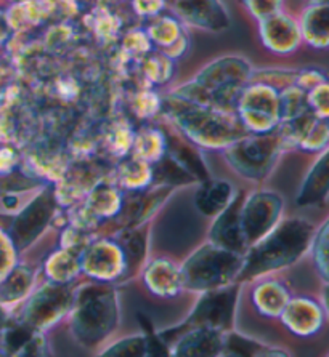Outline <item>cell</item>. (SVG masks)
<instances>
[{
    "instance_id": "obj_1",
    "label": "cell",
    "mask_w": 329,
    "mask_h": 357,
    "mask_svg": "<svg viewBox=\"0 0 329 357\" xmlns=\"http://www.w3.org/2000/svg\"><path fill=\"white\" fill-rule=\"evenodd\" d=\"M315 231L314 223L299 216L279 221L263 239L247 248L238 282H251L293 266L312 248Z\"/></svg>"
},
{
    "instance_id": "obj_2",
    "label": "cell",
    "mask_w": 329,
    "mask_h": 357,
    "mask_svg": "<svg viewBox=\"0 0 329 357\" xmlns=\"http://www.w3.org/2000/svg\"><path fill=\"white\" fill-rule=\"evenodd\" d=\"M161 112L180 130L188 142L209 149H225L247 133L233 111L201 105L167 93Z\"/></svg>"
},
{
    "instance_id": "obj_3",
    "label": "cell",
    "mask_w": 329,
    "mask_h": 357,
    "mask_svg": "<svg viewBox=\"0 0 329 357\" xmlns=\"http://www.w3.org/2000/svg\"><path fill=\"white\" fill-rule=\"evenodd\" d=\"M254 68L244 56L225 55L199 69L195 77L169 91L182 98L235 111L241 91L251 82Z\"/></svg>"
},
{
    "instance_id": "obj_4",
    "label": "cell",
    "mask_w": 329,
    "mask_h": 357,
    "mask_svg": "<svg viewBox=\"0 0 329 357\" xmlns=\"http://www.w3.org/2000/svg\"><path fill=\"white\" fill-rule=\"evenodd\" d=\"M73 337L85 348H95L115 332L119 324V296L108 282L85 284L74 290V303L69 311Z\"/></svg>"
},
{
    "instance_id": "obj_5",
    "label": "cell",
    "mask_w": 329,
    "mask_h": 357,
    "mask_svg": "<svg viewBox=\"0 0 329 357\" xmlns=\"http://www.w3.org/2000/svg\"><path fill=\"white\" fill-rule=\"evenodd\" d=\"M244 255L207 242L196 248L180 266L183 289L203 294L238 282Z\"/></svg>"
},
{
    "instance_id": "obj_6",
    "label": "cell",
    "mask_w": 329,
    "mask_h": 357,
    "mask_svg": "<svg viewBox=\"0 0 329 357\" xmlns=\"http://www.w3.org/2000/svg\"><path fill=\"white\" fill-rule=\"evenodd\" d=\"M278 133H246L224 149V158L231 169L249 181H262L270 175L283 153Z\"/></svg>"
},
{
    "instance_id": "obj_7",
    "label": "cell",
    "mask_w": 329,
    "mask_h": 357,
    "mask_svg": "<svg viewBox=\"0 0 329 357\" xmlns=\"http://www.w3.org/2000/svg\"><path fill=\"white\" fill-rule=\"evenodd\" d=\"M235 112L247 133H272L282 122L279 90L265 82L251 80L242 89Z\"/></svg>"
},
{
    "instance_id": "obj_8",
    "label": "cell",
    "mask_w": 329,
    "mask_h": 357,
    "mask_svg": "<svg viewBox=\"0 0 329 357\" xmlns=\"http://www.w3.org/2000/svg\"><path fill=\"white\" fill-rule=\"evenodd\" d=\"M73 303L74 290L69 284L50 280L29 296L23 312H21V321L37 332H44L69 314Z\"/></svg>"
},
{
    "instance_id": "obj_9",
    "label": "cell",
    "mask_w": 329,
    "mask_h": 357,
    "mask_svg": "<svg viewBox=\"0 0 329 357\" xmlns=\"http://www.w3.org/2000/svg\"><path fill=\"white\" fill-rule=\"evenodd\" d=\"M241 284L231 282L220 289L203 291L191 314L183 322L185 327H204L226 332L231 330L238 305Z\"/></svg>"
},
{
    "instance_id": "obj_10",
    "label": "cell",
    "mask_w": 329,
    "mask_h": 357,
    "mask_svg": "<svg viewBox=\"0 0 329 357\" xmlns=\"http://www.w3.org/2000/svg\"><path fill=\"white\" fill-rule=\"evenodd\" d=\"M283 208V199L272 191H257L242 197L240 225L247 248L263 239L282 221Z\"/></svg>"
},
{
    "instance_id": "obj_11",
    "label": "cell",
    "mask_w": 329,
    "mask_h": 357,
    "mask_svg": "<svg viewBox=\"0 0 329 357\" xmlns=\"http://www.w3.org/2000/svg\"><path fill=\"white\" fill-rule=\"evenodd\" d=\"M57 196L55 191L44 188L37 196L24 205L16 216L12 229H10V239L18 250L31 247L34 241L44 234L47 226L55 216Z\"/></svg>"
},
{
    "instance_id": "obj_12",
    "label": "cell",
    "mask_w": 329,
    "mask_h": 357,
    "mask_svg": "<svg viewBox=\"0 0 329 357\" xmlns=\"http://www.w3.org/2000/svg\"><path fill=\"white\" fill-rule=\"evenodd\" d=\"M167 7L182 24L222 32L230 28V12L224 0H167Z\"/></svg>"
},
{
    "instance_id": "obj_13",
    "label": "cell",
    "mask_w": 329,
    "mask_h": 357,
    "mask_svg": "<svg viewBox=\"0 0 329 357\" xmlns=\"http://www.w3.org/2000/svg\"><path fill=\"white\" fill-rule=\"evenodd\" d=\"M169 346V356H220L224 332L204 327L182 326L161 332Z\"/></svg>"
},
{
    "instance_id": "obj_14",
    "label": "cell",
    "mask_w": 329,
    "mask_h": 357,
    "mask_svg": "<svg viewBox=\"0 0 329 357\" xmlns=\"http://www.w3.org/2000/svg\"><path fill=\"white\" fill-rule=\"evenodd\" d=\"M80 271L100 282L122 279L126 261L121 243L112 241L90 242L80 257Z\"/></svg>"
},
{
    "instance_id": "obj_15",
    "label": "cell",
    "mask_w": 329,
    "mask_h": 357,
    "mask_svg": "<svg viewBox=\"0 0 329 357\" xmlns=\"http://www.w3.org/2000/svg\"><path fill=\"white\" fill-rule=\"evenodd\" d=\"M258 37H261L262 45L273 55H293L302 43L299 20L282 10L258 21Z\"/></svg>"
},
{
    "instance_id": "obj_16",
    "label": "cell",
    "mask_w": 329,
    "mask_h": 357,
    "mask_svg": "<svg viewBox=\"0 0 329 357\" xmlns=\"http://www.w3.org/2000/svg\"><path fill=\"white\" fill-rule=\"evenodd\" d=\"M279 317L289 332L298 337H314L325 324L323 306L307 296H291Z\"/></svg>"
},
{
    "instance_id": "obj_17",
    "label": "cell",
    "mask_w": 329,
    "mask_h": 357,
    "mask_svg": "<svg viewBox=\"0 0 329 357\" xmlns=\"http://www.w3.org/2000/svg\"><path fill=\"white\" fill-rule=\"evenodd\" d=\"M242 196L236 194V197L231 200V204L222 213L215 216V221L209 232V242L215 245L224 247L226 250L242 253L244 255L247 245L244 242L240 225V208H241Z\"/></svg>"
},
{
    "instance_id": "obj_18",
    "label": "cell",
    "mask_w": 329,
    "mask_h": 357,
    "mask_svg": "<svg viewBox=\"0 0 329 357\" xmlns=\"http://www.w3.org/2000/svg\"><path fill=\"white\" fill-rule=\"evenodd\" d=\"M329 199V146L307 173L295 197L299 207H316Z\"/></svg>"
},
{
    "instance_id": "obj_19",
    "label": "cell",
    "mask_w": 329,
    "mask_h": 357,
    "mask_svg": "<svg viewBox=\"0 0 329 357\" xmlns=\"http://www.w3.org/2000/svg\"><path fill=\"white\" fill-rule=\"evenodd\" d=\"M143 280L147 289L156 296L172 298L183 290L180 266L167 258H156L143 271Z\"/></svg>"
},
{
    "instance_id": "obj_20",
    "label": "cell",
    "mask_w": 329,
    "mask_h": 357,
    "mask_svg": "<svg viewBox=\"0 0 329 357\" xmlns=\"http://www.w3.org/2000/svg\"><path fill=\"white\" fill-rule=\"evenodd\" d=\"M302 42L316 50L329 48V5L309 3L299 18Z\"/></svg>"
},
{
    "instance_id": "obj_21",
    "label": "cell",
    "mask_w": 329,
    "mask_h": 357,
    "mask_svg": "<svg viewBox=\"0 0 329 357\" xmlns=\"http://www.w3.org/2000/svg\"><path fill=\"white\" fill-rule=\"evenodd\" d=\"M166 133V153L179 164L183 170L190 173L196 181L203 183L210 178L204 159L199 151L187 138H180L174 133Z\"/></svg>"
},
{
    "instance_id": "obj_22",
    "label": "cell",
    "mask_w": 329,
    "mask_h": 357,
    "mask_svg": "<svg viewBox=\"0 0 329 357\" xmlns=\"http://www.w3.org/2000/svg\"><path fill=\"white\" fill-rule=\"evenodd\" d=\"M235 188L231 183L224 180H209L201 183V188L196 192V208L206 216H217L231 204L236 197Z\"/></svg>"
},
{
    "instance_id": "obj_23",
    "label": "cell",
    "mask_w": 329,
    "mask_h": 357,
    "mask_svg": "<svg viewBox=\"0 0 329 357\" xmlns=\"http://www.w3.org/2000/svg\"><path fill=\"white\" fill-rule=\"evenodd\" d=\"M291 300L288 287L279 280H261L252 291L256 310L265 317H279Z\"/></svg>"
},
{
    "instance_id": "obj_24",
    "label": "cell",
    "mask_w": 329,
    "mask_h": 357,
    "mask_svg": "<svg viewBox=\"0 0 329 357\" xmlns=\"http://www.w3.org/2000/svg\"><path fill=\"white\" fill-rule=\"evenodd\" d=\"M288 351L277 349L275 346L258 342L256 338L226 330L222 337V354L233 357H252V356H288Z\"/></svg>"
},
{
    "instance_id": "obj_25",
    "label": "cell",
    "mask_w": 329,
    "mask_h": 357,
    "mask_svg": "<svg viewBox=\"0 0 329 357\" xmlns=\"http://www.w3.org/2000/svg\"><path fill=\"white\" fill-rule=\"evenodd\" d=\"M36 274L29 266L20 264L10 269L7 275L0 280V303L13 305L31 294Z\"/></svg>"
},
{
    "instance_id": "obj_26",
    "label": "cell",
    "mask_w": 329,
    "mask_h": 357,
    "mask_svg": "<svg viewBox=\"0 0 329 357\" xmlns=\"http://www.w3.org/2000/svg\"><path fill=\"white\" fill-rule=\"evenodd\" d=\"M124 199L116 188L108 185L105 181L96 183L85 196V204L94 210V213L100 218H111L121 212Z\"/></svg>"
},
{
    "instance_id": "obj_27",
    "label": "cell",
    "mask_w": 329,
    "mask_h": 357,
    "mask_svg": "<svg viewBox=\"0 0 329 357\" xmlns=\"http://www.w3.org/2000/svg\"><path fill=\"white\" fill-rule=\"evenodd\" d=\"M117 180L129 191H142L153 181V167L137 155L127 158L117 167Z\"/></svg>"
},
{
    "instance_id": "obj_28",
    "label": "cell",
    "mask_w": 329,
    "mask_h": 357,
    "mask_svg": "<svg viewBox=\"0 0 329 357\" xmlns=\"http://www.w3.org/2000/svg\"><path fill=\"white\" fill-rule=\"evenodd\" d=\"M80 273V257L73 250L63 248L53 253L45 261V274L48 280L60 284H69Z\"/></svg>"
},
{
    "instance_id": "obj_29",
    "label": "cell",
    "mask_w": 329,
    "mask_h": 357,
    "mask_svg": "<svg viewBox=\"0 0 329 357\" xmlns=\"http://www.w3.org/2000/svg\"><path fill=\"white\" fill-rule=\"evenodd\" d=\"M135 155L148 164H154L166 154V133L161 128L143 127L133 137Z\"/></svg>"
},
{
    "instance_id": "obj_30",
    "label": "cell",
    "mask_w": 329,
    "mask_h": 357,
    "mask_svg": "<svg viewBox=\"0 0 329 357\" xmlns=\"http://www.w3.org/2000/svg\"><path fill=\"white\" fill-rule=\"evenodd\" d=\"M147 34L149 37L151 43L158 45L161 50L170 47L175 40H179L180 37L185 34L183 24L174 15H158L154 18H151L149 24L147 26Z\"/></svg>"
},
{
    "instance_id": "obj_31",
    "label": "cell",
    "mask_w": 329,
    "mask_h": 357,
    "mask_svg": "<svg viewBox=\"0 0 329 357\" xmlns=\"http://www.w3.org/2000/svg\"><path fill=\"white\" fill-rule=\"evenodd\" d=\"M121 247L124 252V261H126V271H124V278H132L137 274L142 268V263L145 257H147V234L137 228H131L126 234L124 232L121 239Z\"/></svg>"
},
{
    "instance_id": "obj_32",
    "label": "cell",
    "mask_w": 329,
    "mask_h": 357,
    "mask_svg": "<svg viewBox=\"0 0 329 357\" xmlns=\"http://www.w3.org/2000/svg\"><path fill=\"white\" fill-rule=\"evenodd\" d=\"M316 116L310 109L305 111L304 114L298 117L288 119V121L279 122L278 128L275 132L278 133L279 139H282L283 148L291 149V148H299L300 143L304 142V138L309 133V130L314 126L316 121Z\"/></svg>"
},
{
    "instance_id": "obj_33",
    "label": "cell",
    "mask_w": 329,
    "mask_h": 357,
    "mask_svg": "<svg viewBox=\"0 0 329 357\" xmlns=\"http://www.w3.org/2000/svg\"><path fill=\"white\" fill-rule=\"evenodd\" d=\"M87 26L90 31L101 40L111 42L115 40L121 31V20L112 10L105 7H96L90 10L89 15L85 16Z\"/></svg>"
},
{
    "instance_id": "obj_34",
    "label": "cell",
    "mask_w": 329,
    "mask_h": 357,
    "mask_svg": "<svg viewBox=\"0 0 329 357\" xmlns=\"http://www.w3.org/2000/svg\"><path fill=\"white\" fill-rule=\"evenodd\" d=\"M142 75L149 85H164L174 75V59L164 53H148L142 58Z\"/></svg>"
},
{
    "instance_id": "obj_35",
    "label": "cell",
    "mask_w": 329,
    "mask_h": 357,
    "mask_svg": "<svg viewBox=\"0 0 329 357\" xmlns=\"http://www.w3.org/2000/svg\"><path fill=\"white\" fill-rule=\"evenodd\" d=\"M309 109L307 91L302 90L300 86L293 84L279 90V116H282V122L304 114Z\"/></svg>"
},
{
    "instance_id": "obj_36",
    "label": "cell",
    "mask_w": 329,
    "mask_h": 357,
    "mask_svg": "<svg viewBox=\"0 0 329 357\" xmlns=\"http://www.w3.org/2000/svg\"><path fill=\"white\" fill-rule=\"evenodd\" d=\"M310 250L318 274L325 282H329V218L315 231Z\"/></svg>"
},
{
    "instance_id": "obj_37",
    "label": "cell",
    "mask_w": 329,
    "mask_h": 357,
    "mask_svg": "<svg viewBox=\"0 0 329 357\" xmlns=\"http://www.w3.org/2000/svg\"><path fill=\"white\" fill-rule=\"evenodd\" d=\"M103 356H149V344L148 337L145 335H133V337H127L119 340L110 348L101 351Z\"/></svg>"
},
{
    "instance_id": "obj_38",
    "label": "cell",
    "mask_w": 329,
    "mask_h": 357,
    "mask_svg": "<svg viewBox=\"0 0 329 357\" xmlns=\"http://www.w3.org/2000/svg\"><path fill=\"white\" fill-rule=\"evenodd\" d=\"M131 106L135 112V116L140 119H149V117H154L158 112H161L163 98H161L156 91L149 89L138 90L137 93L132 96Z\"/></svg>"
},
{
    "instance_id": "obj_39",
    "label": "cell",
    "mask_w": 329,
    "mask_h": 357,
    "mask_svg": "<svg viewBox=\"0 0 329 357\" xmlns=\"http://www.w3.org/2000/svg\"><path fill=\"white\" fill-rule=\"evenodd\" d=\"M153 50V43H151L147 31L132 29L127 31L122 37V53L127 58L142 59Z\"/></svg>"
},
{
    "instance_id": "obj_40",
    "label": "cell",
    "mask_w": 329,
    "mask_h": 357,
    "mask_svg": "<svg viewBox=\"0 0 329 357\" xmlns=\"http://www.w3.org/2000/svg\"><path fill=\"white\" fill-rule=\"evenodd\" d=\"M329 146V121L328 119H316L314 126L309 130L304 142L299 148L309 153H321Z\"/></svg>"
},
{
    "instance_id": "obj_41",
    "label": "cell",
    "mask_w": 329,
    "mask_h": 357,
    "mask_svg": "<svg viewBox=\"0 0 329 357\" xmlns=\"http://www.w3.org/2000/svg\"><path fill=\"white\" fill-rule=\"evenodd\" d=\"M246 13L258 21L268 18L275 13L282 12L284 7V0H240Z\"/></svg>"
},
{
    "instance_id": "obj_42",
    "label": "cell",
    "mask_w": 329,
    "mask_h": 357,
    "mask_svg": "<svg viewBox=\"0 0 329 357\" xmlns=\"http://www.w3.org/2000/svg\"><path fill=\"white\" fill-rule=\"evenodd\" d=\"M307 100H309L310 111L318 119H328L329 121V82L325 80L315 89L307 91Z\"/></svg>"
},
{
    "instance_id": "obj_43",
    "label": "cell",
    "mask_w": 329,
    "mask_h": 357,
    "mask_svg": "<svg viewBox=\"0 0 329 357\" xmlns=\"http://www.w3.org/2000/svg\"><path fill=\"white\" fill-rule=\"evenodd\" d=\"M131 3L133 12L145 18H154L167 7V0H131Z\"/></svg>"
},
{
    "instance_id": "obj_44",
    "label": "cell",
    "mask_w": 329,
    "mask_h": 357,
    "mask_svg": "<svg viewBox=\"0 0 329 357\" xmlns=\"http://www.w3.org/2000/svg\"><path fill=\"white\" fill-rule=\"evenodd\" d=\"M13 245L10 236H3L0 232V280H2L7 273L12 269V257H13Z\"/></svg>"
},
{
    "instance_id": "obj_45",
    "label": "cell",
    "mask_w": 329,
    "mask_h": 357,
    "mask_svg": "<svg viewBox=\"0 0 329 357\" xmlns=\"http://www.w3.org/2000/svg\"><path fill=\"white\" fill-rule=\"evenodd\" d=\"M328 80L325 77V74L316 71V69H304V71H298V75H295V85L300 86L302 90L310 91L312 89H315L316 85H320L321 82Z\"/></svg>"
},
{
    "instance_id": "obj_46",
    "label": "cell",
    "mask_w": 329,
    "mask_h": 357,
    "mask_svg": "<svg viewBox=\"0 0 329 357\" xmlns=\"http://www.w3.org/2000/svg\"><path fill=\"white\" fill-rule=\"evenodd\" d=\"M16 90L15 74L10 66L0 63V102H3Z\"/></svg>"
},
{
    "instance_id": "obj_47",
    "label": "cell",
    "mask_w": 329,
    "mask_h": 357,
    "mask_svg": "<svg viewBox=\"0 0 329 357\" xmlns=\"http://www.w3.org/2000/svg\"><path fill=\"white\" fill-rule=\"evenodd\" d=\"M12 36H13V29L8 23L7 13L0 10V45H5V43L12 40Z\"/></svg>"
},
{
    "instance_id": "obj_48",
    "label": "cell",
    "mask_w": 329,
    "mask_h": 357,
    "mask_svg": "<svg viewBox=\"0 0 329 357\" xmlns=\"http://www.w3.org/2000/svg\"><path fill=\"white\" fill-rule=\"evenodd\" d=\"M321 306L325 316L329 317V282H325V287L321 290Z\"/></svg>"
},
{
    "instance_id": "obj_49",
    "label": "cell",
    "mask_w": 329,
    "mask_h": 357,
    "mask_svg": "<svg viewBox=\"0 0 329 357\" xmlns=\"http://www.w3.org/2000/svg\"><path fill=\"white\" fill-rule=\"evenodd\" d=\"M8 324V317H7V311H5V307L2 303H0V333L3 332V328L7 327Z\"/></svg>"
},
{
    "instance_id": "obj_50",
    "label": "cell",
    "mask_w": 329,
    "mask_h": 357,
    "mask_svg": "<svg viewBox=\"0 0 329 357\" xmlns=\"http://www.w3.org/2000/svg\"><path fill=\"white\" fill-rule=\"evenodd\" d=\"M309 3H320V5H329V0H307Z\"/></svg>"
},
{
    "instance_id": "obj_51",
    "label": "cell",
    "mask_w": 329,
    "mask_h": 357,
    "mask_svg": "<svg viewBox=\"0 0 329 357\" xmlns=\"http://www.w3.org/2000/svg\"><path fill=\"white\" fill-rule=\"evenodd\" d=\"M75 2H78V5H79V7H82V3H85V2H87V0H75Z\"/></svg>"
},
{
    "instance_id": "obj_52",
    "label": "cell",
    "mask_w": 329,
    "mask_h": 357,
    "mask_svg": "<svg viewBox=\"0 0 329 357\" xmlns=\"http://www.w3.org/2000/svg\"><path fill=\"white\" fill-rule=\"evenodd\" d=\"M12 3H18V2H26V0H10Z\"/></svg>"
}]
</instances>
